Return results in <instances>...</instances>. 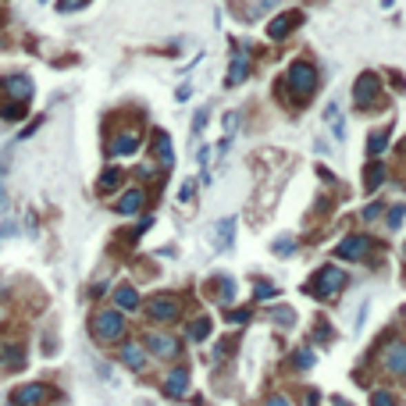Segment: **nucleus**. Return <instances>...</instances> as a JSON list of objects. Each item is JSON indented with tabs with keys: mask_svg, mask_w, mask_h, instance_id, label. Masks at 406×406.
<instances>
[{
	"mask_svg": "<svg viewBox=\"0 0 406 406\" xmlns=\"http://www.w3.org/2000/svg\"><path fill=\"white\" fill-rule=\"evenodd\" d=\"M317 82H321V72H317L314 61H292L285 79L278 82V97H282L289 107H299L317 93Z\"/></svg>",
	"mask_w": 406,
	"mask_h": 406,
	"instance_id": "nucleus-1",
	"label": "nucleus"
},
{
	"mask_svg": "<svg viewBox=\"0 0 406 406\" xmlns=\"http://www.w3.org/2000/svg\"><path fill=\"white\" fill-rule=\"evenodd\" d=\"M353 103H356V111L363 114H374L378 107H381V82L374 72H363L353 85Z\"/></svg>",
	"mask_w": 406,
	"mask_h": 406,
	"instance_id": "nucleus-2",
	"label": "nucleus"
},
{
	"mask_svg": "<svg viewBox=\"0 0 406 406\" xmlns=\"http://www.w3.org/2000/svg\"><path fill=\"white\" fill-rule=\"evenodd\" d=\"M342 285H346V274L338 267H321L314 274V285H307V292H314L317 299H335L342 292Z\"/></svg>",
	"mask_w": 406,
	"mask_h": 406,
	"instance_id": "nucleus-3",
	"label": "nucleus"
},
{
	"mask_svg": "<svg viewBox=\"0 0 406 406\" xmlns=\"http://www.w3.org/2000/svg\"><path fill=\"white\" fill-rule=\"evenodd\" d=\"M93 335H97L100 342L121 338V335H125V317H121L118 310H100V314L93 317Z\"/></svg>",
	"mask_w": 406,
	"mask_h": 406,
	"instance_id": "nucleus-4",
	"label": "nucleus"
},
{
	"mask_svg": "<svg viewBox=\"0 0 406 406\" xmlns=\"http://www.w3.org/2000/svg\"><path fill=\"white\" fill-rule=\"evenodd\" d=\"M179 310H182V299L179 296H154L146 303V314L154 317V321H175Z\"/></svg>",
	"mask_w": 406,
	"mask_h": 406,
	"instance_id": "nucleus-5",
	"label": "nucleus"
},
{
	"mask_svg": "<svg viewBox=\"0 0 406 406\" xmlns=\"http://www.w3.org/2000/svg\"><path fill=\"white\" fill-rule=\"evenodd\" d=\"M107 150H111L114 157L136 154V150H139V128H121V132H114L111 143H107Z\"/></svg>",
	"mask_w": 406,
	"mask_h": 406,
	"instance_id": "nucleus-6",
	"label": "nucleus"
},
{
	"mask_svg": "<svg viewBox=\"0 0 406 406\" xmlns=\"http://www.w3.org/2000/svg\"><path fill=\"white\" fill-rule=\"evenodd\" d=\"M374 250V243L367 239V235H349V239H342L338 243V256H346V261H363V256H367Z\"/></svg>",
	"mask_w": 406,
	"mask_h": 406,
	"instance_id": "nucleus-7",
	"label": "nucleus"
},
{
	"mask_svg": "<svg viewBox=\"0 0 406 406\" xmlns=\"http://www.w3.org/2000/svg\"><path fill=\"white\" fill-rule=\"evenodd\" d=\"M146 349L154 353V356H161V360H171V356H179V338L150 332V335H146Z\"/></svg>",
	"mask_w": 406,
	"mask_h": 406,
	"instance_id": "nucleus-8",
	"label": "nucleus"
},
{
	"mask_svg": "<svg viewBox=\"0 0 406 406\" xmlns=\"http://www.w3.org/2000/svg\"><path fill=\"white\" fill-rule=\"evenodd\" d=\"M296 26H303V14L299 11H285V14H278V18H271V26H267V36L271 39H285Z\"/></svg>",
	"mask_w": 406,
	"mask_h": 406,
	"instance_id": "nucleus-9",
	"label": "nucleus"
},
{
	"mask_svg": "<svg viewBox=\"0 0 406 406\" xmlns=\"http://www.w3.org/2000/svg\"><path fill=\"white\" fill-rule=\"evenodd\" d=\"M4 93H8V100L29 103V97H32V82H29V75H8V79H4Z\"/></svg>",
	"mask_w": 406,
	"mask_h": 406,
	"instance_id": "nucleus-10",
	"label": "nucleus"
},
{
	"mask_svg": "<svg viewBox=\"0 0 406 406\" xmlns=\"http://www.w3.org/2000/svg\"><path fill=\"white\" fill-rule=\"evenodd\" d=\"M185 389H189V371L185 367H175V371L164 378V396L168 399H182Z\"/></svg>",
	"mask_w": 406,
	"mask_h": 406,
	"instance_id": "nucleus-11",
	"label": "nucleus"
},
{
	"mask_svg": "<svg viewBox=\"0 0 406 406\" xmlns=\"http://www.w3.org/2000/svg\"><path fill=\"white\" fill-rule=\"evenodd\" d=\"M150 146H154V157H157V164H161L164 171H168L171 164H175V150H171V139H168V132H154Z\"/></svg>",
	"mask_w": 406,
	"mask_h": 406,
	"instance_id": "nucleus-12",
	"label": "nucleus"
},
{
	"mask_svg": "<svg viewBox=\"0 0 406 406\" xmlns=\"http://www.w3.org/2000/svg\"><path fill=\"white\" fill-rule=\"evenodd\" d=\"M246 75H250V57H246V54H232V64H228L225 85H239Z\"/></svg>",
	"mask_w": 406,
	"mask_h": 406,
	"instance_id": "nucleus-13",
	"label": "nucleus"
},
{
	"mask_svg": "<svg viewBox=\"0 0 406 406\" xmlns=\"http://www.w3.org/2000/svg\"><path fill=\"white\" fill-rule=\"evenodd\" d=\"M50 392L43 389V385H21V389H14V403L18 406H36V403H43Z\"/></svg>",
	"mask_w": 406,
	"mask_h": 406,
	"instance_id": "nucleus-14",
	"label": "nucleus"
},
{
	"mask_svg": "<svg viewBox=\"0 0 406 406\" xmlns=\"http://www.w3.org/2000/svg\"><path fill=\"white\" fill-rule=\"evenodd\" d=\"M385 367L392 374H406V346L403 342H392V346L385 349Z\"/></svg>",
	"mask_w": 406,
	"mask_h": 406,
	"instance_id": "nucleus-15",
	"label": "nucleus"
},
{
	"mask_svg": "<svg viewBox=\"0 0 406 406\" xmlns=\"http://www.w3.org/2000/svg\"><path fill=\"white\" fill-rule=\"evenodd\" d=\"M121 182H125V171H121V168H103V175H100V182H97L100 196H107V192H114Z\"/></svg>",
	"mask_w": 406,
	"mask_h": 406,
	"instance_id": "nucleus-16",
	"label": "nucleus"
},
{
	"mask_svg": "<svg viewBox=\"0 0 406 406\" xmlns=\"http://www.w3.org/2000/svg\"><path fill=\"white\" fill-rule=\"evenodd\" d=\"M143 196H146L143 189H128V192H121L118 214H139V210H143Z\"/></svg>",
	"mask_w": 406,
	"mask_h": 406,
	"instance_id": "nucleus-17",
	"label": "nucleus"
},
{
	"mask_svg": "<svg viewBox=\"0 0 406 406\" xmlns=\"http://www.w3.org/2000/svg\"><path fill=\"white\" fill-rule=\"evenodd\" d=\"M121 360H125L132 371H143V367H146V353L136 346V342H128V346H121Z\"/></svg>",
	"mask_w": 406,
	"mask_h": 406,
	"instance_id": "nucleus-18",
	"label": "nucleus"
},
{
	"mask_svg": "<svg viewBox=\"0 0 406 406\" xmlns=\"http://www.w3.org/2000/svg\"><path fill=\"white\" fill-rule=\"evenodd\" d=\"M232 235H235V218L218 221V232H214V246H218V250H228V246H232Z\"/></svg>",
	"mask_w": 406,
	"mask_h": 406,
	"instance_id": "nucleus-19",
	"label": "nucleus"
},
{
	"mask_svg": "<svg viewBox=\"0 0 406 406\" xmlns=\"http://www.w3.org/2000/svg\"><path fill=\"white\" fill-rule=\"evenodd\" d=\"M0 118H4V121H21V118H26V103H18V100H0Z\"/></svg>",
	"mask_w": 406,
	"mask_h": 406,
	"instance_id": "nucleus-20",
	"label": "nucleus"
},
{
	"mask_svg": "<svg viewBox=\"0 0 406 406\" xmlns=\"http://www.w3.org/2000/svg\"><path fill=\"white\" fill-rule=\"evenodd\" d=\"M325 121L332 125V136H335V139H346V125H342V114H338V107H335V103H328Z\"/></svg>",
	"mask_w": 406,
	"mask_h": 406,
	"instance_id": "nucleus-21",
	"label": "nucleus"
},
{
	"mask_svg": "<svg viewBox=\"0 0 406 406\" xmlns=\"http://www.w3.org/2000/svg\"><path fill=\"white\" fill-rule=\"evenodd\" d=\"M210 296L218 299V303H228V299L235 296V282L232 278H218V285H210Z\"/></svg>",
	"mask_w": 406,
	"mask_h": 406,
	"instance_id": "nucleus-22",
	"label": "nucleus"
},
{
	"mask_svg": "<svg viewBox=\"0 0 406 406\" xmlns=\"http://www.w3.org/2000/svg\"><path fill=\"white\" fill-rule=\"evenodd\" d=\"M385 182V164H367V175H363V185H367V192H374L378 185Z\"/></svg>",
	"mask_w": 406,
	"mask_h": 406,
	"instance_id": "nucleus-23",
	"label": "nucleus"
},
{
	"mask_svg": "<svg viewBox=\"0 0 406 406\" xmlns=\"http://www.w3.org/2000/svg\"><path fill=\"white\" fill-rule=\"evenodd\" d=\"M114 299H118V307H128V310H132V307L139 303V292H136L132 285H121V289L114 292Z\"/></svg>",
	"mask_w": 406,
	"mask_h": 406,
	"instance_id": "nucleus-24",
	"label": "nucleus"
},
{
	"mask_svg": "<svg viewBox=\"0 0 406 406\" xmlns=\"http://www.w3.org/2000/svg\"><path fill=\"white\" fill-rule=\"evenodd\" d=\"M207 332H210V317H196V321H192V325L185 328L189 338H207Z\"/></svg>",
	"mask_w": 406,
	"mask_h": 406,
	"instance_id": "nucleus-25",
	"label": "nucleus"
},
{
	"mask_svg": "<svg viewBox=\"0 0 406 406\" xmlns=\"http://www.w3.org/2000/svg\"><path fill=\"white\" fill-rule=\"evenodd\" d=\"M385 146H389V132H374L371 143H367V154H371V157H381Z\"/></svg>",
	"mask_w": 406,
	"mask_h": 406,
	"instance_id": "nucleus-26",
	"label": "nucleus"
},
{
	"mask_svg": "<svg viewBox=\"0 0 406 406\" xmlns=\"http://www.w3.org/2000/svg\"><path fill=\"white\" fill-rule=\"evenodd\" d=\"M271 317H274V321H278V325H282V328L296 325V314H292L289 307H274V310H271Z\"/></svg>",
	"mask_w": 406,
	"mask_h": 406,
	"instance_id": "nucleus-27",
	"label": "nucleus"
},
{
	"mask_svg": "<svg viewBox=\"0 0 406 406\" xmlns=\"http://www.w3.org/2000/svg\"><path fill=\"white\" fill-rule=\"evenodd\" d=\"M235 128H239V111H228L225 114V136L235 139Z\"/></svg>",
	"mask_w": 406,
	"mask_h": 406,
	"instance_id": "nucleus-28",
	"label": "nucleus"
},
{
	"mask_svg": "<svg viewBox=\"0 0 406 406\" xmlns=\"http://www.w3.org/2000/svg\"><path fill=\"white\" fill-rule=\"evenodd\" d=\"M371 406H396V399H392V392H374Z\"/></svg>",
	"mask_w": 406,
	"mask_h": 406,
	"instance_id": "nucleus-29",
	"label": "nucleus"
},
{
	"mask_svg": "<svg viewBox=\"0 0 406 406\" xmlns=\"http://www.w3.org/2000/svg\"><path fill=\"white\" fill-rule=\"evenodd\" d=\"M4 179H8V168L0 164V210L8 207V185H4Z\"/></svg>",
	"mask_w": 406,
	"mask_h": 406,
	"instance_id": "nucleus-30",
	"label": "nucleus"
},
{
	"mask_svg": "<svg viewBox=\"0 0 406 406\" xmlns=\"http://www.w3.org/2000/svg\"><path fill=\"white\" fill-rule=\"evenodd\" d=\"M203 125H207V107H200L196 118H192V132H203Z\"/></svg>",
	"mask_w": 406,
	"mask_h": 406,
	"instance_id": "nucleus-31",
	"label": "nucleus"
},
{
	"mask_svg": "<svg viewBox=\"0 0 406 406\" xmlns=\"http://www.w3.org/2000/svg\"><path fill=\"white\" fill-rule=\"evenodd\" d=\"M192 192H196V185H192V182H182V189H179V200H182V203H189V200H192Z\"/></svg>",
	"mask_w": 406,
	"mask_h": 406,
	"instance_id": "nucleus-32",
	"label": "nucleus"
},
{
	"mask_svg": "<svg viewBox=\"0 0 406 406\" xmlns=\"http://www.w3.org/2000/svg\"><path fill=\"white\" fill-rule=\"evenodd\" d=\"M274 253H278V256H289V253H292V239H278V243H274Z\"/></svg>",
	"mask_w": 406,
	"mask_h": 406,
	"instance_id": "nucleus-33",
	"label": "nucleus"
},
{
	"mask_svg": "<svg viewBox=\"0 0 406 406\" xmlns=\"http://www.w3.org/2000/svg\"><path fill=\"white\" fill-rule=\"evenodd\" d=\"M403 214H406L403 207H392V210H389V228H399V221H403Z\"/></svg>",
	"mask_w": 406,
	"mask_h": 406,
	"instance_id": "nucleus-34",
	"label": "nucleus"
},
{
	"mask_svg": "<svg viewBox=\"0 0 406 406\" xmlns=\"http://www.w3.org/2000/svg\"><path fill=\"white\" fill-rule=\"evenodd\" d=\"M228 353H232V342H221V346L214 349V363H221V360H225Z\"/></svg>",
	"mask_w": 406,
	"mask_h": 406,
	"instance_id": "nucleus-35",
	"label": "nucleus"
},
{
	"mask_svg": "<svg viewBox=\"0 0 406 406\" xmlns=\"http://www.w3.org/2000/svg\"><path fill=\"white\" fill-rule=\"evenodd\" d=\"M296 363H303V367H310V363H314V353H310V349H299V353H296Z\"/></svg>",
	"mask_w": 406,
	"mask_h": 406,
	"instance_id": "nucleus-36",
	"label": "nucleus"
},
{
	"mask_svg": "<svg viewBox=\"0 0 406 406\" xmlns=\"http://www.w3.org/2000/svg\"><path fill=\"white\" fill-rule=\"evenodd\" d=\"M278 4H282V0H256V11H271V8H278Z\"/></svg>",
	"mask_w": 406,
	"mask_h": 406,
	"instance_id": "nucleus-37",
	"label": "nucleus"
},
{
	"mask_svg": "<svg viewBox=\"0 0 406 406\" xmlns=\"http://www.w3.org/2000/svg\"><path fill=\"white\" fill-rule=\"evenodd\" d=\"M267 296H274V285H264L261 282V285H256V299H267Z\"/></svg>",
	"mask_w": 406,
	"mask_h": 406,
	"instance_id": "nucleus-38",
	"label": "nucleus"
},
{
	"mask_svg": "<svg viewBox=\"0 0 406 406\" xmlns=\"http://www.w3.org/2000/svg\"><path fill=\"white\" fill-rule=\"evenodd\" d=\"M82 4H90V0H61V11H72V8H82Z\"/></svg>",
	"mask_w": 406,
	"mask_h": 406,
	"instance_id": "nucleus-39",
	"label": "nucleus"
},
{
	"mask_svg": "<svg viewBox=\"0 0 406 406\" xmlns=\"http://www.w3.org/2000/svg\"><path fill=\"white\" fill-rule=\"evenodd\" d=\"M378 214H381V203H374V207H367V210H363V218H367V221H371V218H378Z\"/></svg>",
	"mask_w": 406,
	"mask_h": 406,
	"instance_id": "nucleus-40",
	"label": "nucleus"
},
{
	"mask_svg": "<svg viewBox=\"0 0 406 406\" xmlns=\"http://www.w3.org/2000/svg\"><path fill=\"white\" fill-rule=\"evenodd\" d=\"M246 317H250L246 310H232V314H228V321H246Z\"/></svg>",
	"mask_w": 406,
	"mask_h": 406,
	"instance_id": "nucleus-41",
	"label": "nucleus"
},
{
	"mask_svg": "<svg viewBox=\"0 0 406 406\" xmlns=\"http://www.w3.org/2000/svg\"><path fill=\"white\" fill-rule=\"evenodd\" d=\"M303 406H317V392H307L303 396Z\"/></svg>",
	"mask_w": 406,
	"mask_h": 406,
	"instance_id": "nucleus-42",
	"label": "nucleus"
},
{
	"mask_svg": "<svg viewBox=\"0 0 406 406\" xmlns=\"http://www.w3.org/2000/svg\"><path fill=\"white\" fill-rule=\"evenodd\" d=\"M267 406H289V403H285L282 396H271V399H267Z\"/></svg>",
	"mask_w": 406,
	"mask_h": 406,
	"instance_id": "nucleus-43",
	"label": "nucleus"
},
{
	"mask_svg": "<svg viewBox=\"0 0 406 406\" xmlns=\"http://www.w3.org/2000/svg\"><path fill=\"white\" fill-rule=\"evenodd\" d=\"M335 406H349V403H342V399H338V403H335Z\"/></svg>",
	"mask_w": 406,
	"mask_h": 406,
	"instance_id": "nucleus-44",
	"label": "nucleus"
},
{
	"mask_svg": "<svg viewBox=\"0 0 406 406\" xmlns=\"http://www.w3.org/2000/svg\"><path fill=\"white\" fill-rule=\"evenodd\" d=\"M403 157H406V143H403Z\"/></svg>",
	"mask_w": 406,
	"mask_h": 406,
	"instance_id": "nucleus-45",
	"label": "nucleus"
}]
</instances>
